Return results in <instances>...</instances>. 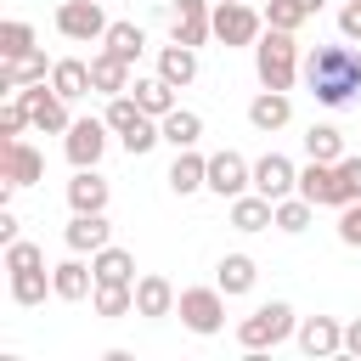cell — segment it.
<instances>
[{
    "label": "cell",
    "instance_id": "obj_41",
    "mask_svg": "<svg viewBox=\"0 0 361 361\" xmlns=\"http://www.w3.org/2000/svg\"><path fill=\"white\" fill-rule=\"evenodd\" d=\"M338 34L361 45V6H350V0H344V11H338Z\"/></svg>",
    "mask_w": 361,
    "mask_h": 361
},
{
    "label": "cell",
    "instance_id": "obj_26",
    "mask_svg": "<svg viewBox=\"0 0 361 361\" xmlns=\"http://www.w3.org/2000/svg\"><path fill=\"white\" fill-rule=\"evenodd\" d=\"M51 90H56V96H68V102L90 96V90H96V85H90V62H79V56L51 62Z\"/></svg>",
    "mask_w": 361,
    "mask_h": 361
},
{
    "label": "cell",
    "instance_id": "obj_33",
    "mask_svg": "<svg viewBox=\"0 0 361 361\" xmlns=\"http://www.w3.org/2000/svg\"><path fill=\"white\" fill-rule=\"evenodd\" d=\"M305 158L338 164V158H344V130H338V124H310V130H305Z\"/></svg>",
    "mask_w": 361,
    "mask_h": 361
},
{
    "label": "cell",
    "instance_id": "obj_8",
    "mask_svg": "<svg viewBox=\"0 0 361 361\" xmlns=\"http://www.w3.org/2000/svg\"><path fill=\"white\" fill-rule=\"evenodd\" d=\"M107 118H73L68 124V135H62V152H68V164L73 169H96L102 164V152H107Z\"/></svg>",
    "mask_w": 361,
    "mask_h": 361
},
{
    "label": "cell",
    "instance_id": "obj_34",
    "mask_svg": "<svg viewBox=\"0 0 361 361\" xmlns=\"http://www.w3.org/2000/svg\"><path fill=\"white\" fill-rule=\"evenodd\" d=\"M158 141H164V130H158V118H152V113H141V118H135V124H130V130L118 135V147H124L130 158H147V152H152Z\"/></svg>",
    "mask_w": 361,
    "mask_h": 361
},
{
    "label": "cell",
    "instance_id": "obj_31",
    "mask_svg": "<svg viewBox=\"0 0 361 361\" xmlns=\"http://www.w3.org/2000/svg\"><path fill=\"white\" fill-rule=\"evenodd\" d=\"M102 51H113V56H124V62L135 68V56L147 51V28H141V23H107Z\"/></svg>",
    "mask_w": 361,
    "mask_h": 361
},
{
    "label": "cell",
    "instance_id": "obj_22",
    "mask_svg": "<svg viewBox=\"0 0 361 361\" xmlns=\"http://www.w3.org/2000/svg\"><path fill=\"white\" fill-rule=\"evenodd\" d=\"M288 118H293V102H288V90H259V96L248 102V124H254L259 135L282 130Z\"/></svg>",
    "mask_w": 361,
    "mask_h": 361
},
{
    "label": "cell",
    "instance_id": "obj_18",
    "mask_svg": "<svg viewBox=\"0 0 361 361\" xmlns=\"http://www.w3.org/2000/svg\"><path fill=\"white\" fill-rule=\"evenodd\" d=\"M107 197H113L107 175L73 169V180H68V209H73V214H107Z\"/></svg>",
    "mask_w": 361,
    "mask_h": 361
},
{
    "label": "cell",
    "instance_id": "obj_10",
    "mask_svg": "<svg viewBox=\"0 0 361 361\" xmlns=\"http://www.w3.org/2000/svg\"><path fill=\"white\" fill-rule=\"evenodd\" d=\"M56 34L73 39V45H90L107 34V17H102V0H62L56 6Z\"/></svg>",
    "mask_w": 361,
    "mask_h": 361
},
{
    "label": "cell",
    "instance_id": "obj_35",
    "mask_svg": "<svg viewBox=\"0 0 361 361\" xmlns=\"http://www.w3.org/2000/svg\"><path fill=\"white\" fill-rule=\"evenodd\" d=\"M310 214H316V203L310 197H276V231H288V237H299L305 226H310Z\"/></svg>",
    "mask_w": 361,
    "mask_h": 361
},
{
    "label": "cell",
    "instance_id": "obj_45",
    "mask_svg": "<svg viewBox=\"0 0 361 361\" xmlns=\"http://www.w3.org/2000/svg\"><path fill=\"white\" fill-rule=\"evenodd\" d=\"M350 6H361V0H350Z\"/></svg>",
    "mask_w": 361,
    "mask_h": 361
},
{
    "label": "cell",
    "instance_id": "obj_17",
    "mask_svg": "<svg viewBox=\"0 0 361 361\" xmlns=\"http://www.w3.org/2000/svg\"><path fill=\"white\" fill-rule=\"evenodd\" d=\"M164 180H169V192H175V197H192V192H209V158H203L197 147H180Z\"/></svg>",
    "mask_w": 361,
    "mask_h": 361
},
{
    "label": "cell",
    "instance_id": "obj_39",
    "mask_svg": "<svg viewBox=\"0 0 361 361\" xmlns=\"http://www.w3.org/2000/svg\"><path fill=\"white\" fill-rule=\"evenodd\" d=\"M355 197H361V158L344 152V158H338V209L355 203Z\"/></svg>",
    "mask_w": 361,
    "mask_h": 361
},
{
    "label": "cell",
    "instance_id": "obj_9",
    "mask_svg": "<svg viewBox=\"0 0 361 361\" xmlns=\"http://www.w3.org/2000/svg\"><path fill=\"white\" fill-rule=\"evenodd\" d=\"M209 192L226 197V203L243 197V192H254V164L243 152H231V147L226 152H209Z\"/></svg>",
    "mask_w": 361,
    "mask_h": 361
},
{
    "label": "cell",
    "instance_id": "obj_37",
    "mask_svg": "<svg viewBox=\"0 0 361 361\" xmlns=\"http://www.w3.org/2000/svg\"><path fill=\"white\" fill-rule=\"evenodd\" d=\"M102 118H107V130H113V135H124V130L141 118V102H135L130 90H124V96H107V113H102Z\"/></svg>",
    "mask_w": 361,
    "mask_h": 361
},
{
    "label": "cell",
    "instance_id": "obj_13",
    "mask_svg": "<svg viewBox=\"0 0 361 361\" xmlns=\"http://www.w3.org/2000/svg\"><path fill=\"white\" fill-rule=\"evenodd\" d=\"M254 192H265L271 203H276V197H293V192H299V164L282 158V152L254 158Z\"/></svg>",
    "mask_w": 361,
    "mask_h": 361
},
{
    "label": "cell",
    "instance_id": "obj_32",
    "mask_svg": "<svg viewBox=\"0 0 361 361\" xmlns=\"http://www.w3.org/2000/svg\"><path fill=\"white\" fill-rule=\"evenodd\" d=\"M34 39H39V34H34L28 17H6V23H0V62H17V56H28V51H39Z\"/></svg>",
    "mask_w": 361,
    "mask_h": 361
},
{
    "label": "cell",
    "instance_id": "obj_11",
    "mask_svg": "<svg viewBox=\"0 0 361 361\" xmlns=\"http://www.w3.org/2000/svg\"><path fill=\"white\" fill-rule=\"evenodd\" d=\"M169 39L209 45L214 39V6L209 0H169Z\"/></svg>",
    "mask_w": 361,
    "mask_h": 361
},
{
    "label": "cell",
    "instance_id": "obj_44",
    "mask_svg": "<svg viewBox=\"0 0 361 361\" xmlns=\"http://www.w3.org/2000/svg\"><path fill=\"white\" fill-rule=\"evenodd\" d=\"M299 6H305V11H310V17H316V11H322V6H327V0H299Z\"/></svg>",
    "mask_w": 361,
    "mask_h": 361
},
{
    "label": "cell",
    "instance_id": "obj_15",
    "mask_svg": "<svg viewBox=\"0 0 361 361\" xmlns=\"http://www.w3.org/2000/svg\"><path fill=\"white\" fill-rule=\"evenodd\" d=\"M175 305H180V293H175V282H169V276H158V271L135 276V316L164 322V316H175Z\"/></svg>",
    "mask_w": 361,
    "mask_h": 361
},
{
    "label": "cell",
    "instance_id": "obj_43",
    "mask_svg": "<svg viewBox=\"0 0 361 361\" xmlns=\"http://www.w3.org/2000/svg\"><path fill=\"white\" fill-rule=\"evenodd\" d=\"M344 355H361V316L344 322Z\"/></svg>",
    "mask_w": 361,
    "mask_h": 361
},
{
    "label": "cell",
    "instance_id": "obj_4",
    "mask_svg": "<svg viewBox=\"0 0 361 361\" xmlns=\"http://www.w3.org/2000/svg\"><path fill=\"white\" fill-rule=\"evenodd\" d=\"M299 333V316H293V305L288 299H271V305H254L243 322H237V344L248 350V355H265V350H276V344H288Z\"/></svg>",
    "mask_w": 361,
    "mask_h": 361
},
{
    "label": "cell",
    "instance_id": "obj_20",
    "mask_svg": "<svg viewBox=\"0 0 361 361\" xmlns=\"http://www.w3.org/2000/svg\"><path fill=\"white\" fill-rule=\"evenodd\" d=\"M62 243H68L73 254H96V248L113 243V220H107V214H73V220L62 226Z\"/></svg>",
    "mask_w": 361,
    "mask_h": 361
},
{
    "label": "cell",
    "instance_id": "obj_28",
    "mask_svg": "<svg viewBox=\"0 0 361 361\" xmlns=\"http://www.w3.org/2000/svg\"><path fill=\"white\" fill-rule=\"evenodd\" d=\"M39 79H51L45 51H28L17 62H0V90H23V85H39Z\"/></svg>",
    "mask_w": 361,
    "mask_h": 361
},
{
    "label": "cell",
    "instance_id": "obj_36",
    "mask_svg": "<svg viewBox=\"0 0 361 361\" xmlns=\"http://www.w3.org/2000/svg\"><path fill=\"white\" fill-rule=\"evenodd\" d=\"M310 23V11L299 6V0H265V28H288V34H299Z\"/></svg>",
    "mask_w": 361,
    "mask_h": 361
},
{
    "label": "cell",
    "instance_id": "obj_19",
    "mask_svg": "<svg viewBox=\"0 0 361 361\" xmlns=\"http://www.w3.org/2000/svg\"><path fill=\"white\" fill-rule=\"evenodd\" d=\"M299 197H310L316 209H338V164L310 158V164L299 169Z\"/></svg>",
    "mask_w": 361,
    "mask_h": 361
},
{
    "label": "cell",
    "instance_id": "obj_3",
    "mask_svg": "<svg viewBox=\"0 0 361 361\" xmlns=\"http://www.w3.org/2000/svg\"><path fill=\"white\" fill-rule=\"evenodd\" d=\"M6 276H11V305H23V310L45 305L51 271H45V248H39V243H28V237L6 243Z\"/></svg>",
    "mask_w": 361,
    "mask_h": 361
},
{
    "label": "cell",
    "instance_id": "obj_2",
    "mask_svg": "<svg viewBox=\"0 0 361 361\" xmlns=\"http://www.w3.org/2000/svg\"><path fill=\"white\" fill-rule=\"evenodd\" d=\"M299 73H305L299 39H293L288 28H265V34L254 39V79H259V90H293Z\"/></svg>",
    "mask_w": 361,
    "mask_h": 361
},
{
    "label": "cell",
    "instance_id": "obj_27",
    "mask_svg": "<svg viewBox=\"0 0 361 361\" xmlns=\"http://www.w3.org/2000/svg\"><path fill=\"white\" fill-rule=\"evenodd\" d=\"M158 130H164V141L180 152V147H197L203 141V113H192V107H169L164 118H158Z\"/></svg>",
    "mask_w": 361,
    "mask_h": 361
},
{
    "label": "cell",
    "instance_id": "obj_1",
    "mask_svg": "<svg viewBox=\"0 0 361 361\" xmlns=\"http://www.w3.org/2000/svg\"><path fill=\"white\" fill-rule=\"evenodd\" d=\"M305 85H310V96L322 107H350L361 96V51H355V39L338 34L333 45H316L305 56Z\"/></svg>",
    "mask_w": 361,
    "mask_h": 361
},
{
    "label": "cell",
    "instance_id": "obj_38",
    "mask_svg": "<svg viewBox=\"0 0 361 361\" xmlns=\"http://www.w3.org/2000/svg\"><path fill=\"white\" fill-rule=\"evenodd\" d=\"M34 118H28V107L17 102V96H6V107H0V147L6 141H23V130H28Z\"/></svg>",
    "mask_w": 361,
    "mask_h": 361
},
{
    "label": "cell",
    "instance_id": "obj_12",
    "mask_svg": "<svg viewBox=\"0 0 361 361\" xmlns=\"http://www.w3.org/2000/svg\"><path fill=\"white\" fill-rule=\"evenodd\" d=\"M51 293H56L62 305L90 299V293H96V271H90V259L68 248V259H56V265H51Z\"/></svg>",
    "mask_w": 361,
    "mask_h": 361
},
{
    "label": "cell",
    "instance_id": "obj_14",
    "mask_svg": "<svg viewBox=\"0 0 361 361\" xmlns=\"http://www.w3.org/2000/svg\"><path fill=\"white\" fill-rule=\"evenodd\" d=\"M299 350L310 355V361H322V355H338L344 350V322L338 316H299Z\"/></svg>",
    "mask_w": 361,
    "mask_h": 361
},
{
    "label": "cell",
    "instance_id": "obj_6",
    "mask_svg": "<svg viewBox=\"0 0 361 361\" xmlns=\"http://www.w3.org/2000/svg\"><path fill=\"white\" fill-rule=\"evenodd\" d=\"M265 34V11H254L248 0H214V39L226 51H254V39Z\"/></svg>",
    "mask_w": 361,
    "mask_h": 361
},
{
    "label": "cell",
    "instance_id": "obj_30",
    "mask_svg": "<svg viewBox=\"0 0 361 361\" xmlns=\"http://www.w3.org/2000/svg\"><path fill=\"white\" fill-rule=\"evenodd\" d=\"M90 271H96V282H135V254L107 243V248L90 254Z\"/></svg>",
    "mask_w": 361,
    "mask_h": 361
},
{
    "label": "cell",
    "instance_id": "obj_25",
    "mask_svg": "<svg viewBox=\"0 0 361 361\" xmlns=\"http://www.w3.org/2000/svg\"><path fill=\"white\" fill-rule=\"evenodd\" d=\"M214 282H220L231 299L254 293V282H259V265H254V254H226V259L214 265Z\"/></svg>",
    "mask_w": 361,
    "mask_h": 361
},
{
    "label": "cell",
    "instance_id": "obj_7",
    "mask_svg": "<svg viewBox=\"0 0 361 361\" xmlns=\"http://www.w3.org/2000/svg\"><path fill=\"white\" fill-rule=\"evenodd\" d=\"M11 96L28 107V118H34V130H39V135H68L73 113H68V96H56V90H51V79L23 85V90H11Z\"/></svg>",
    "mask_w": 361,
    "mask_h": 361
},
{
    "label": "cell",
    "instance_id": "obj_21",
    "mask_svg": "<svg viewBox=\"0 0 361 361\" xmlns=\"http://www.w3.org/2000/svg\"><path fill=\"white\" fill-rule=\"evenodd\" d=\"M158 73H164L175 90H186V85L197 79V45H180V39L158 45Z\"/></svg>",
    "mask_w": 361,
    "mask_h": 361
},
{
    "label": "cell",
    "instance_id": "obj_5",
    "mask_svg": "<svg viewBox=\"0 0 361 361\" xmlns=\"http://www.w3.org/2000/svg\"><path fill=\"white\" fill-rule=\"evenodd\" d=\"M226 288L220 282H209V288H180V305H175V316H180V327L186 333H197V338H214L220 327H226Z\"/></svg>",
    "mask_w": 361,
    "mask_h": 361
},
{
    "label": "cell",
    "instance_id": "obj_29",
    "mask_svg": "<svg viewBox=\"0 0 361 361\" xmlns=\"http://www.w3.org/2000/svg\"><path fill=\"white\" fill-rule=\"evenodd\" d=\"M130 96H135L141 113H152V118H164L169 107H180V102H175V85H169L164 73H152V79H130Z\"/></svg>",
    "mask_w": 361,
    "mask_h": 361
},
{
    "label": "cell",
    "instance_id": "obj_24",
    "mask_svg": "<svg viewBox=\"0 0 361 361\" xmlns=\"http://www.w3.org/2000/svg\"><path fill=\"white\" fill-rule=\"evenodd\" d=\"M90 85H96V96H124L130 90V62L113 56V51H96L90 56Z\"/></svg>",
    "mask_w": 361,
    "mask_h": 361
},
{
    "label": "cell",
    "instance_id": "obj_23",
    "mask_svg": "<svg viewBox=\"0 0 361 361\" xmlns=\"http://www.w3.org/2000/svg\"><path fill=\"white\" fill-rule=\"evenodd\" d=\"M231 226L237 231H271L276 226V203L265 192H243V197H231Z\"/></svg>",
    "mask_w": 361,
    "mask_h": 361
},
{
    "label": "cell",
    "instance_id": "obj_42",
    "mask_svg": "<svg viewBox=\"0 0 361 361\" xmlns=\"http://www.w3.org/2000/svg\"><path fill=\"white\" fill-rule=\"evenodd\" d=\"M6 243H17V214H11V203H0V248Z\"/></svg>",
    "mask_w": 361,
    "mask_h": 361
},
{
    "label": "cell",
    "instance_id": "obj_16",
    "mask_svg": "<svg viewBox=\"0 0 361 361\" xmlns=\"http://www.w3.org/2000/svg\"><path fill=\"white\" fill-rule=\"evenodd\" d=\"M39 175H45L39 147H28V141H6V147H0V180H11V186H34Z\"/></svg>",
    "mask_w": 361,
    "mask_h": 361
},
{
    "label": "cell",
    "instance_id": "obj_40",
    "mask_svg": "<svg viewBox=\"0 0 361 361\" xmlns=\"http://www.w3.org/2000/svg\"><path fill=\"white\" fill-rule=\"evenodd\" d=\"M338 243L344 248H361V197L338 209Z\"/></svg>",
    "mask_w": 361,
    "mask_h": 361
}]
</instances>
